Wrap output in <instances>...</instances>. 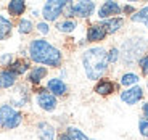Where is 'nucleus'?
<instances>
[{"instance_id": "5", "label": "nucleus", "mask_w": 148, "mask_h": 140, "mask_svg": "<svg viewBox=\"0 0 148 140\" xmlns=\"http://www.w3.org/2000/svg\"><path fill=\"white\" fill-rule=\"evenodd\" d=\"M66 7H68V2H64V0H50L42 8V16L47 21H56Z\"/></svg>"}, {"instance_id": "19", "label": "nucleus", "mask_w": 148, "mask_h": 140, "mask_svg": "<svg viewBox=\"0 0 148 140\" xmlns=\"http://www.w3.org/2000/svg\"><path fill=\"white\" fill-rule=\"evenodd\" d=\"M130 19L135 23H142V24H145V26L148 27V5L143 8H140L138 11H135L132 16H130Z\"/></svg>"}, {"instance_id": "27", "label": "nucleus", "mask_w": 148, "mask_h": 140, "mask_svg": "<svg viewBox=\"0 0 148 140\" xmlns=\"http://www.w3.org/2000/svg\"><path fill=\"white\" fill-rule=\"evenodd\" d=\"M36 27H37V31H39L40 34H48V32H50V29H48V24H47V23H44V21L39 23Z\"/></svg>"}, {"instance_id": "6", "label": "nucleus", "mask_w": 148, "mask_h": 140, "mask_svg": "<svg viewBox=\"0 0 148 140\" xmlns=\"http://www.w3.org/2000/svg\"><path fill=\"white\" fill-rule=\"evenodd\" d=\"M36 102L44 111H53L56 108V105H58L56 97L52 95L48 90H40V92L37 93V97H36Z\"/></svg>"}, {"instance_id": "8", "label": "nucleus", "mask_w": 148, "mask_h": 140, "mask_svg": "<svg viewBox=\"0 0 148 140\" xmlns=\"http://www.w3.org/2000/svg\"><path fill=\"white\" fill-rule=\"evenodd\" d=\"M121 11H122V7L118 2H105V3L98 8V18H101V19L116 18V15H119Z\"/></svg>"}, {"instance_id": "20", "label": "nucleus", "mask_w": 148, "mask_h": 140, "mask_svg": "<svg viewBox=\"0 0 148 140\" xmlns=\"http://www.w3.org/2000/svg\"><path fill=\"white\" fill-rule=\"evenodd\" d=\"M119 82H121V85H124V87H134V85L138 82V76L134 74V73H126L121 79H119Z\"/></svg>"}, {"instance_id": "24", "label": "nucleus", "mask_w": 148, "mask_h": 140, "mask_svg": "<svg viewBox=\"0 0 148 140\" xmlns=\"http://www.w3.org/2000/svg\"><path fill=\"white\" fill-rule=\"evenodd\" d=\"M121 56V52H119V48H111L110 52H108V63H116Z\"/></svg>"}, {"instance_id": "31", "label": "nucleus", "mask_w": 148, "mask_h": 140, "mask_svg": "<svg viewBox=\"0 0 148 140\" xmlns=\"http://www.w3.org/2000/svg\"><path fill=\"white\" fill-rule=\"evenodd\" d=\"M142 110H143V114H145V118L148 119V103H145V105H143V108H142Z\"/></svg>"}, {"instance_id": "16", "label": "nucleus", "mask_w": 148, "mask_h": 140, "mask_svg": "<svg viewBox=\"0 0 148 140\" xmlns=\"http://www.w3.org/2000/svg\"><path fill=\"white\" fill-rule=\"evenodd\" d=\"M95 92L98 95H110V93L114 92V84L108 79H101L98 84L95 85Z\"/></svg>"}, {"instance_id": "15", "label": "nucleus", "mask_w": 148, "mask_h": 140, "mask_svg": "<svg viewBox=\"0 0 148 140\" xmlns=\"http://www.w3.org/2000/svg\"><path fill=\"white\" fill-rule=\"evenodd\" d=\"M7 10L11 16H21L23 13L26 11V3H24L23 0H13V2L8 3Z\"/></svg>"}, {"instance_id": "1", "label": "nucleus", "mask_w": 148, "mask_h": 140, "mask_svg": "<svg viewBox=\"0 0 148 140\" xmlns=\"http://www.w3.org/2000/svg\"><path fill=\"white\" fill-rule=\"evenodd\" d=\"M108 52L103 47H90L82 53V66L90 81L100 79L108 69Z\"/></svg>"}, {"instance_id": "7", "label": "nucleus", "mask_w": 148, "mask_h": 140, "mask_svg": "<svg viewBox=\"0 0 148 140\" xmlns=\"http://www.w3.org/2000/svg\"><path fill=\"white\" fill-rule=\"evenodd\" d=\"M142 98H143V89L138 87V85L129 87V89H126L124 92H121V100L126 105H135V103H138Z\"/></svg>"}, {"instance_id": "9", "label": "nucleus", "mask_w": 148, "mask_h": 140, "mask_svg": "<svg viewBox=\"0 0 148 140\" xmlns=\"http://www.w3.org/2000/svg\"><path fill=\"white\" fill-rule=\"evenodd\" d=\"M47 90L55 97H61L68 92V85L60 78H52V79H48V82H47Z\"/></svg>"}, {"instance_id": "25", "label": "nucleus", "mask_w": 148, "mask_h": 140, "mask_svg": "<svg viewBox=\"0 0 148 140\" xmlns=\"http://www.w3.org/2000/svg\"><path fill=\"white\" fill-rule=\"evenodd\" d=\"M138 130L143 137H148V119H140L138 121Z\"/></svg>"}, {"instance_id": "17", "label": "nucleus", "mask_w": 148, "mask_h": 140, "mask_svg": "<svg viewBox=\"0 0 148 140\" xmlns=\"http://www.w3.org/2000/svg\"><path fill=\"white\" fill-rule=\"evenodd\" d=\"M10 69L16 74V76H21L24 74L27 69H29V61L27 60H23V58H18V60H13V63L10 65Z\"/></svg>"}, {"instance_id": "23", "label": "nucleus", "mask_w": 148, "mask_h": 140, "mask_svg": "<svg viewBox=\"0 0 148 140\" xmlns=\"http://www.w3.org/2000/svg\"><path fill=\"white\" fill-rule=\"evenodd\" d=\"M34 29V24L31 19H26V18H23L21 21L18 23V31L21 34H31V31Z\"/></svg>"}, {"instance_id": "28", "label": "nucleus", "mask_w": 148, "mask_h": 140, "mask_svg": "<svg viewBox=\"0 0 148 140\" xmlns=\"http://www.w3.org/2000/svg\"><path fill=\"white\" fill-rule=\"evenodd\" d=\"M0 63H2V65H5V66H10L11 63H13V60H11V55H10V53H5V55L0 58Z\"/></svg>"}, {"instance_id": "21", "label": "nucleus", "mask_w": 148, "mask_h": 140, "mask_svg": "<svg viewBox=\"0 0 148 140\" xmlns=\"http://www.w3.org/2000/svg\"><path fill=\"white\" fill-rule=\"evenodd\" d=\"M56 27H58L60 32H73L76 29V21H73V19H64V21L58 23Z\"/></svg>"}, {"instance_id": "2", "label": "nucleus", "mask_w": 148, "mask_h": 140, "mask_svg": "<svg viewBox=\"0 0 148 140\" xmlns=\"http://www.w3.org/2000/svg\"><path fill=\"white\" fill-rule=\"evenodd\" d=\"M29 58L39 65L56 68L61 65V52L45 39H34L29 44Z\"/></svg>"}, {"instance_id": "3", "label": "nucleus", "mask_w": 148, "mask_h": 140, "mask_svg": "<svg viewBox=\"0 0 148 140\" xmlns=\"http://www.w3.org/2000/svg\"><path fill=\"white\" fill-rule=\"evenodd\" d=\"M23 114L11 105H2L0 106V126L3 129H15L21 124Z\"/></svg>"}, {"instance_id": "12", "label": "nucleus", "mask_w": 148, "mask_h": 140, "mask_svg": "<svg viewBox=\"0 0 148 140\" xmlns=\"http://www.w3.org/2000/svg\"><path fill=\"white\" fill-rule=\"evenodd\" d=\"M39 132V140H55V127L48 122H39L37 127Z\"/></svg>"}, {"instance_id": "30", "label": "nucleus", "mask_w": 148, "mask_h": 140, "mask_svg": "<svg viewBox=\"0 0 148 140\" xmlns=\"http://www.w3.org/2000/svg\"><path fill=\"white\" fill-rule=\"evenodd\" d=\"M56 140H71V139L68 137V134H60L58 139H56Z\"/></svg>"}, {"instance_id": "26", "label": "nucleus", "mask_w": 148, "mask_h": 140, "mask_svg": "<svg viewBox=\"0 0 148 140\" xmlns=\"http://www.w3.org/2000/svg\"><path fill=\"white\" fill-rule=\"evenodd\" d=\"M138 65H140V69L143 74H148V53L147 55H143L140 58V61H138Z\"/></svg>"}, {"instance_id": "29", "label": "nucleus", "mask_w": 148, "mask_h": 140, "mask_svg": "<svg viewBox=\"0 0 148 140\" xmlns=\"http://www.w3.org/2000/svg\"><path fill=\"white\" fill-rule=\"evenodd\" d=\"M122 11H126V13L134 15V7H130V5H124V7H122Z\"/></svg>"}, {"instance_id": "22", "label": "nucleus", "mask_w": 148, "mask_h": 140, "mask_svg": "<svg viewBox=\"0 0 148 140\" xmlns=\"http://www.w3.org/2000/svg\"><path fill=\"white\" fill-rule=\"evenodd\" d=\"M68 137H69L71 140H89L87 139V135H85L82 130H79L77 127H68Z\"/></svg>"}, {"instance_id": "14", "label": "nucleus", "mask_w": 148, "mask_h": 140, "mask_svg": "<svg viewBox=\"0 0 148 140\" xmlns=\"http://www.w3.org/2000/svg\"><path fill=\"white\" fill-rule=\"evenodd\" d=\"M47 76V68L44 66H36L32 68V69L29 71V74H27V81L31 82V84H40L42 79Z\"/></svg>"}, {"instance_id": "10", "label": "nucleus", "mask_w": 148, "mask_h": 140, "mask_svg": "<svg viewBox=\"0 0 148 140\" xmlns=\"http://www.w3.org/2000/svg\"><path fill=\"white\" fill-rule=\"evenodd\" d=\"M105 37H106V29L103 27L101 23L89 26V29H87V40L89 42H100Z\"/></svg>"}, {"instance_id": "11", "label": "nucleus", "mask_w": 148, "mask_h": 140, "mask_svg": "<svg viewBox=\"0 0 148 140\" xmlns=\"http://www.w3.org/2000/svg\"><path fill=\"white\" fill-rule=\"evenodd\" d=\"M16 76L11 69H0V89H10L16 84Z\"/></svg>"}, {"instance_id": "13", "label": "nucleus", "mask_w": 148, "mask_h": 140, "mask_svg": "<svg viewBox=\"0 0 148 140\" xmlns=\"http://www.w3.org/2000/svg\"><path fill=\"white\" fill-rule=\"evenodd\" d=\"M101 24H103V27L106 29V34H114L124 26V19L116 16V18H110V19H106V21H103Z\"/></svg>"}, {"instance_id": "18", "label": "nucleus", "mask_w": 148, "mask_h": 140, "mask_svg": "<svg viewBox=\"0 0 148 140\" xmlns=\"http://www.w3.org/2000/svg\"><path fill=\"white\" fill-rule=\"evenodd\" d=\"M11 29H13L11 21L8 18L0 15V40H5V39L11 34Z\"/></svg>"}, {"instance_id": "4", "label": "nucleus", "mask_w": 148, "mask_h": 140, "mask_svg": "<svg viewBox=\"0 0 148 140\" xmlns=\"http://www.w3.org/2000/svg\"><path fill=\"white\" fill-rule=\"evenodd\" d=\"M68 16H77V18H89L95 11V3L93 2H74V3H68L64 8Z\"/></svg>"}]
</instances>
